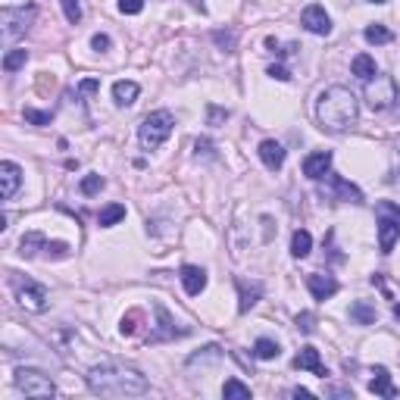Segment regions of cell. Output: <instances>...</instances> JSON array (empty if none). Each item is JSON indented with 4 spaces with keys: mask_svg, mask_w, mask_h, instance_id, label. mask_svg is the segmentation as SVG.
<instances>
[{
    "mask_svg": "<svg viewBox=\"0 0 400 400\" xmlns=\"http://www.w3.org/2000/svg\"><path fill=\"white\" fill-rule=\"evenodd\" d=\"M400 91H397V82H394V75H385V72H375L372 78L366 82V103L372 109H391L397 103Z\"/></svg>",
    "mask_w": 400,
    "mask_h": 400,
    "instance_id": "obj_5",
    "label": "cell"
},
{
    "mask_svg": "<svg viewBox=\"0 0 400 400\" xmlns=\"http://www.w3.org/2000/svg\"><path fill=\"white\" fill-rule=\"evenodd\" d=\"M119 219H125V207L123 204H109L107 210L97 213V225H101V229H109V225H116Z\"/></svg>",
    "mask_w": 400,
    "mask_h": 400,
    "instance_id": "obj_24",
    "label": "cell"
},
{
    "mask_svg": "<svg viewBox=\"0 0 400 400\" xmlns=\"http://www.w3.org/2000/svg\"><path fill=\"white\" fill-rule=\"evenodd\" d=\"M397 150H400V138H397Z\"/></svg>",
    "mask_w": 400,
    "mask_h": 400,
    "instance_id": "obj_46",
    "label": "cell"
},
{
    "mask_svg": "<svg viewBox=\"0 0 400 400\" xmlns=\"http://www.w3.org/2000/svg\"><path fill=\"white\" fill-rule=\"evenodd\" d=\"M13 385H16V391H22L25 397H54L56 394L50 375L38 372V369H16Z\"/></svg>",
    "mask_w": 400,
    "mask_h": 400,
    "instance_id": "obj_7",
    "label": "cell"
},
{
    "mask_svg": "<svg viewBox=\"0 0 400 400\" xmlns=\"http://www.w3.org/2000/svg\"><path fill=\"white\" fill-rule=\"evenodd\" d=\"M109 44H113V41H109L107 34H94V38H91V48H94V50H109Z\"/></svg>",
    "mask_w": 400,
    "mask_h": 400,
    "instance_id": "obj_37",
    "label": "cell"
},
{
    "mask_svg": "<svg viewBox=\"0 0 400 400\" xmlns=\"http://www.w3.org/2000/svg\"><path fill=\"white\" fill-rule=\"evenodd\" d=\"M154 310H156V316H160V332L147 338L150 344H156V341H163V338H176V335H185V332H176V326H172V316H169V310H166L163 304H154Z\"/></svg>",
    "mask_w": 400,
    "mask_h": 400,
    "instance_id": "obj_18",
    "label": "cell"
},
{
    "mask_svg": "<svg viewBox=\"0 0 400 400\" xmlns=\"http://www.w3.org/2000/svg\"><path fill=\"white\" fill-rule=\"evenodd\" d=\"M138 316H141V313H138V310H135V313H129V316L123 319V326H119V332H123V335H135V328H138V326H135V322H138Z\"/></svg>",
    "mask_w": 400,
    "mask_h": 400,
    "instance_id": "obj_35",
    "label": "cell"
},
{
    "mask_svg": "<svg viewBox=\"0 0 400 400\" xmlns=\"http://www.w3.org/2000/svg\"><path fill=\"white\" fill-rule=\"evenodd\" d=\"M260 160H263L266 169H272V172L282 169V166H285V147H282L278 141H272V138H269V141L260 144Z\"/></svg>",
    "mask_w": 400,
    "mask_h": 400,
    "instance_id": "obj_15",
    "label": "cell"
},
{
    "mask_svg": "<svg viewBox=\"0 0 400 400\" xmlns=\"http://www.w3.org/2000/svg\"><path fill=\"white\" fill-rule=\"evenodd\" d=\"M172 125H176V119H172L169 109H156V113L144 116L141 129H138V141H141V147L144 150H156L166 138L172 135Z\"/></svg>",
    "mask_w": 400,
    "mask_h": 400,
    "instance_id": "obj_3",
    "label": "cell"
},
{
    "mask_svg": "<svg viewBox=\"0 0 400 400\" xmlns=\"http://www.w3.org/2000/svg\"><path fill=\"white\" fill-rule=\"evenodd\" d=\"M88 388L103 397H138L150 391V381L138 369L123 366V363H103L88 372Z\"/></svg>",
    "mask_w": 400,
    "mask_h": 400,
    "instance_id": "obj_1",
    "label": "cell"
},
{
    "mask_svg": "<svg viewBox=\"0 0 400 400\" xmlns=\"http://www.w3.org/2000/svg\"><path fill=\"white\" fill-rule=\"evenodd\" d=\"M369 3H388V0H369Z\"/></svg>",
    "mask_w": 400,
    "mask_h": 400,
    "instance_id": "obj_45",
    "label": "cell"
},
{
    "mask_svg": "<svg viewBox=\"0 0 400 400\" xmlns=\"http://www.w3.org/2000/svg\"><path fill=\"white\" fill-rule=\"evenodd\" d=\"M294 366H297V369H310V372L319 375V379H326V375H328V369L322 366V359H319L316 347H304V350L294 357Z\"/></svg>",
    "mask_w": 400,
    "mask_h": 400,
    "instance_id": "obj_14",
    "label": "cell"
},
{
    "mask_svg": "<svg viewBox=\"0 0 400 400\" xmlns=\"http://www.w3.org/2000/svg\"><path fill=\"white\" fill-rule=\"evenodd\" d=\"M101 188H103V176H85L82 178V194L85 197H94Z\"/></svg>",
    "mask_w": 400,
    "mask_h": 400,
    "instance_id": "obj_31",
    "label": "cell"
},
{
    "mask_svg": "<svg viewBox=\"0 0 400 400\" xmlns=\"http://www.w3.org/2000/svg\"><path fill=\"white\" fill-rule=\"evenodd\" d=\"M194 147H197V156H200V154H204V156H213V144L207 141V138H204V141L197 138V144H194Z\"/></svg>",
    "mask_w": 400,
    "mask_h": 400,
    "instance_id": "obj_41",
    "label": "cell"
},
{
    "mask_svg": "<svg viewBox=\"0 0 400 400\" xmlns=\"http://www.w3.org/2000/svg\"><path fill=\"white\" fill-rule=\"evenodd\" d=\"M350 319L357 322V326H372V322H375V306L366 304V300H357V304L350 306Z\"/></svg>",
    "mask_w": 400,
    "mask_h": 400,
    "instance_id": "obj_22",
    "label": "cell"
},
{
    "mask_svg": "<svg viewBox=\"0 0 400 400\" xmlns=\"http://www.w3.org/2000/svg\"><path fill=\"white\" fill-rule=\"evenodd\" d=\"M328 166H332V150H316V154H310L304 160V176L319 182V178L328 176Z\"/></svg>",
    "mask_w": 400,
    "mask_h": 400,
    "instance_id": "obj_11",
    "label": "cell"
},
{
    "mask_svg": "<svg viewBox=\"0 0 400 400\" xmlns=\"http://www.w3.org/2000/svg\"><path fill=\"white\" fill-rule=\"evenodd\" d=\"M138 94H141V88H138L135 82H116L113 85V101L119 103V107H131V103L138 101Z\"/></svg>",
    "mask_w": 400,
    "mask_h": 400,
    "instance_id": "obj_20",
    "label": "cell"
},
{
    "mask_svg": "<svg viewBox=\"0 0 400 400\" xmlns=\"http://www.w3.org/2000/svg\"><path fill=\"white\" fill-rule=\"evenodd\" d=\"M326 191H332V194H338L341 200H350V204H363V191L357 188V185L344 182L341 176H326V185H322V194Z\"/></svg>",
    "mask_w": 400,
    "mask_h": 400,
    "instance_id": "obj_10",
    "label": "cell"
},
{
    "mask_svg": "<svg viewBox=\"0 0 400 400\" xmlns=\"http://www.w3.org/2000/svg\"><path fill=\"white\" fill-rule=\"evenodd\" d=\"M10 285L16 291V300H19L25 310L32 313H44L48 310V288L32 282V278H19V275H10Z\"/></svg>",
    "mask_w": 400,
    "mask_h": 400,
    "instance_id": "obj_6",
    "label": "cell"
},
{
    "mask_svg": "<svg viewBox=\"0 0 400 400\" xmlns=\"http://www.w3.org/2000/svg\"><path fill=\"white\" fill-rule=\"evenodd\" d=\"M213 41H216L219 48H225V50H235V34H231V32H216V34H213Z\"/></svg>",
    "mask_w": 400,
    "mask_h": 400,
    "instance_id": "obj_34",
    "label": "cell"
},
{
    "mask_svg": "<svg viewBox=\"0 0 400 400\" xmlns=\"http://www.w3.org/2000/svg\"><path fill=\"white\" fill-rule=\"evenodd\" d=\"M253 353H257L260 359H275V357H278V353H282V350H278V344H275V341H269V338H260L257 344H253Z\"/></svg>",
    "mask_w": 400,
    "mask_h": 400,
    "instance_id": "obj_27",
    "label": "cell"
},
{
    "mask_svg": "<svg viewBox=\"0 0 400 400\" xmlns=\"http://www.w3.org/2000/svg\"><path fill=\"white\" fill-rule=\"evenodd\" d=\"M119 10L129 16H138L144 10V0H119Z\"/></svg>",
    "mask_w": 400,
    "mask_h": 400,
    "instance_id": "obj_33",
    "label": "cell"
},
{
    "mask_svg": "<svg viewBox=\"0 0 400 400\" xmlns=\"http://www.w3.org/2000/svg\"><path fill=\"white\" fill-rule=\"evenodd\" d=\"M60 3H63L66 19L72 22V25H78V22H82V3H78V0H60Z\"/></svg>",
    "mask_w": 400,
    "mask_h": 400,
    "instance_id": "obj_30",
    "label": "cell"
},
{
    "mask_svg": "<svg viewBox=\"0 0 400 400\" xmlns=\"http://www.w3.org/2000/svg\"><path fill=\"white\" fill-rule=\"evenodd\" d=\"M19 182H22V169L16 163H10V160H3L0 163V194H3V200H13Z\"/></svg>",
    "mask_w": 400,
    "mask_h": 400,
    "instance_id": "obj_13",
    "label": "cell"
},
{
    "mask_svg": "<svg viewBox=\"0 0 400 400\" xmlns=\"http://www.w3.org/2000/svg\"><path fill=\"white\" fill-rule=\"evenodd\" d=\"M300 25L306 28V32L313 34H328L332 32V19H328V13L319 3H313V7H306L304 13H300Z\"/></svg>",
    "mask_w": 400,
    "mask_h": 400,
    "instance_id": "obj_9",
    "label": "cell"
},
{
    "mask_svg": "<svg viewBox=\"0 0 400 400\" xmlns=\"http://www.w3.org/2000/svg\"><path fill=\"white\" fill-rule=\"evenodd\" d=\"M297 328H300V332H306V335L316 328V326H313V316H310V313H300V316H297Z\"/></svg>",
    "mask_w": 400,
    "mask_h": 400,
    "instance_id": "obj_36",
    "label": "cell"
},
{
    "mask_svg": "<svg viewBox=\"0 0 400 400\" xmlns=\"http://www.w3.org/2000/svg\"><path fill=\"white\" fill-rule=\"evenodd\" d=\"M310 251H313V238H310V231H306V229H297V231H294V238H291V253H294L297 260H304Z\"/></svg>",
    "mask_w": 400,
    "mask_h": 400,
    "instance_id": "obj_23",
    "label": "cell"
},
{
    "mask_svg": "<svg viewBox=\"0 0 400 400\" xmlns=\"http://www.w3.org/2000/svg\"><path fill=\"white\" fill-rule=\"evenodd\" d=\"M306 288H310V294L316 300H328L338 294V282L332 275H322V272H310L306 275Z\"/></svg>",
    "mask_w": 400,
    "mask_h": 400,
    "instance_id": "obj_12",
    "label": "cell"
},
{
    "mask_svg": "<svg viewBox=\"0 0 400 400\" xmlns=\"http://www.w3.org/2000/svg\"><path fill=\"white\" fill-rule=\"evenodd\" d=\"M350 72L357 75V78H363V82H369L375 75V60L369 54H359V56H353V63H350Z\"/></svg>",
    "mask_w": 400,
    "mask_h": 400,
    "instance_id": "obj_21",
    "label": "cell"
},
{
    "mask_svg": "<svg viewBox=\"0 0 400 400\" xmlns=\"http://www.w3.org/2000/svg\"><path fill=\"white\" fill-rule=\"evenodd\" d=\"M222 119H229V109H219V107H210V125H219Z\"/></svg>",
    "mask_w": 400,
    "mask_h": 400,
    "instance_id": "obj_38",
    "label": "cell"
},
{
    "mask_svg": "<svg viewBox=\"0 0 400 400\" xmlns=\"http://www.w3.org/2000/svg\"><path fill=\"white\" fill-rule=\"evenodd\" d=\"M222 397H251V388H247V385H241V381H238V379H229V381H225V385H222Z\"/></svg>",
    "mask_w": 400,
    "mask_h": 400,
    "instance_id": "obj_28",
    "label": "cell"
},
{
    "mask_svg": "<svg viewBox=\"0 0 400 400\" xmlns=\"http://www.w3.org/2000/svg\"><path fill=\"white\" fill-rule=\"evenodd\" d=\"M191 7H194V10H200V13H204V10H207V3H204V0H191Z\"/></svg>",
    "mask_w": 400,
    "mask_h": 400,
    "instance_id": "obj_43",
    "label": "cell"
},
{
    "mask_svg": "<svg viewBox=\"0 0 400 400\" xmlns=\"http://www.w3.org/2000/svg\"><path fill=\"white\" fill-rule=\"evenodd\" d=\"M316 119L326 131H344L359 119V103L353 97V91L332 85L319 94L316 101Z\"/></svg>",
    "mask_w": 400,
    "mask_h": 400,
    "instance_id": "obj_2",
    "label": "cell"
},
{
    "mask_svg": "<svg viewBox=\"0 0 400 400\" xmlns=\"http://www.w3.org/2000/svg\"><path fill=\"white\" fill-rule=\"evenodd\" d=\"M50 119H54V113H41V109L25 107V123H32V125H50Z\"/></svg>",
    "mask_w": 400,
    "mask_h": 400,
    "instance_id": "obj_32",
    "label": "cell"
},
{
    "mask_svg": "<svg viewBox=\"0 0 400 400\" xmlns=\"http://www.w3.org/2000/svg\"><path fill=\"white\" fill-rule=\"evenodd\" d=\"M182 285L191 297H197L207 288V272L200 266H182Z\"/></svg>",
    "mask_w": 400,
    "mask_h": 400,
    "instance_id": "obj_16",
    "label": "cell"
},
{
    "mask_svg": "<svg viewBox=\"0 0 400 400\" xmlns=\"http://www.w3.org/2000/svg\"><path fill=\"white\" fill-rule=\"evenodd\" d=\"M375 379L369 381V391L372 394H379V397H388V400H394L397 397V388L391 385V375H388V369L385 366H375Z\"/></svg>",
    "mask_w": 400,
    "mask_h": 400,
    "instance_id": "obj_17",
    "label": "cell"
},
{
    "mask_svg": "<svg viewBox=\"0 0 400 400\" xmlns=\"http://www.w3.org/2000/svg\"><path fill=\"white\" fill-rule=\"evenodd\" d=\"M25 63H28V50L16 48V50H10V54L3 56V72H16V69H22Z\"/></svg>",
    "mask_w": 400,
    "mask_h": 400,
    "instance_id": "obj_25",
    "label": "cell"
},
{
    "mask_svg": "<svg viewBox=\"0 0 400 400\" xmlns=\"http://www.w3.org/2000/svg\"><path fill=\"white\" fill-rule=\"evenodd\" d=\"M235 285H238V291H241V304H238V310H241V313H247V310H251V306L260 300V291H263V288H260V282L247 285L244 278H238Z\"/></svg>",
    "mask_w": 400,
    "mask_h": 400,
    "instance_id": "obj_19",
    "label": "cell"
},
{
    "mask_svg": "<svg viewBox=\"0 0 400 400\" xmlns=\"http://www.w3.org/2000/svg\"><path fill=\"white\" fill-rule=\"evenodd\" d=\"M291 394H294V397H306V400H310V397H313V391H306V388H294V391H291Z\"/></svg>",
    "mask_w": 400,
    "mask_h": 400,
    "instance_id": "obj_42",
    "label": "cell"
},
{
    "mask_svg": "<svg viewBox=\"0 0 400 400\" xmlns=\"http://www.w3.org/2000/svg\"><path fill=\"white\" fill-rule=\"evenodd\" d=\"M366 41L369 44H391L394 41V32L385 25H369L366 28Z\"/></svg>",
    "mask_w": 400,
    "mask_h": 400,
    "instance_id": "obj_26",
    "label": "cell"
},
{
    "mask_svg": "<svg viewBox=\"0 0 400 400\" xmlns=\"http://www.w3.org/2000/svg\"><path fill=\"white\" fill-rule=\"evenodd\" d=\"M269 75L278 78V82H288V78H291V72H288L285 66H269Z\"/></svg>",
    "mask_w": 400,
    "mask_h": 400,
    "instance_id": "obj_39",
    "label": "cell"
},
{
    "mask_svg": "<svg viewBox=\"0 0 400 400\" xmlns=\"http://www.w3.org/2000/svg\"><path fill=\"white\" fill-rule=\"evenodd\" d=\"M97 88H101V82H97V78H85V82L78 85V91H82V94H94Z\"/></svg>",
    "mask_w": 400,
    "mask_h": 400,
    "instance_id": "obj_40",
    "label": "cell"
},
{
    "mask_svg": "<svg viewBox=\"0 0 400 400\" xmlns=\"http://www.w3.org/2000/svg\"><path fill=\"white\" fill-rule=\"evenodd\" d=\"M219 357H222V347H219V344H210V347H204L200 353H194V357H191L188 363H191V366H197V363H207V359H219Z\"/></svg>",
    "mask_w": 400,
    "mask_h": 400,
    "instance_id": "obj_29",
    "label": "cell"
},
{
    "mask_svg": "<svg viewBox=\"0 0 400 400\" xmlns=\"http://www.w3.org/2000/svg\"><path fill=\"white\" fill-rule=\"evenodd\" d=\"M34 13L38 10L34 7H3V13H0V22H3V34H7L10 41L13 38H19V34H25V28L32 25V19H34Z\"/></svg>",
    "mask_w": 400,
    "mask_h": 400,
    "instance_id": "obj_8",
    "label": "cell"
},
{
    "mask_svg": "<svg viewBox=\"0 0 400 400\" xmlns=\"http://www.w3.org/2000/svg\"><path fill=\"white\" fill-rule=\"evenodd\" d=\"M394 319H400V304H397V306H394Z\"/></svg>",
    "mask_w": 400,
    "mask_h": 400,
    "instance_id": "obj_44",
    "label": "cell"
},
{
    "mask_svg": "<svg viewBox=\"0 0 400 400\" xmlns=\"http://www.w3.org/2000/svg\"><path fill=\"white\" fill-rule=\"evenodd\" d=\"M375 216H379V247L381 253H391L394 241L400 238V207L391 204V200H379Z\"/></svg>",
    "mask_w": 400,
    "mask_h": 400,
    "instance_id": "obj_4",
    "label": "cell"
}]
</instances>
